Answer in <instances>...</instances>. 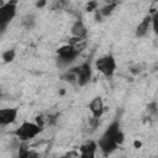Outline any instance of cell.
<instances>
[{
    "instance_id": "7",
    "label": "cell",
    "mask_w": 158,
    "mask_h": 158,
    "mask_svg": "<svg viewBox=\"0 0 158 158\" xmlns=\"http://www.w3.org/2000/svg\"><path fill=\"white\" fill-rule=\"evenodd\" d=\"M17 117V109L14 107H5L0 109V125L6 126L12 123Z\"/></svg>"
},
{
    "instance_id": "2",
    "label": "cell",
    "mask_w": 158,
    "mask_h": 158,
    "mask_svg": "<svg viewBox=\"0 0 158 158\" xmlns=\"http://www.w3.org/2000/svg\"><path fill=\"white\" fill-rule=\"evenodd\" d=\"M43 128H41L40 126H37L36 123L32 122H23L16 131L15 135L23 142H27L28 139H32L33 137H36L40 132H42Z\"/></svg>"
},
{
    "instance_id": "5",
    "label": "cell",
    "mask_w": 158,
    "mask_h": 158,
    "mask_svg": "<svg viewBox=\"0 0 158 158\" xmlns=\"http://www.w3.org/2000/svg\"><path fill=\"white\" fill-rule=\"evenodd\" d=\"M57 53H58V57H59V58H58L59 62H60L62 64H68V63L73 62V60L77 58V56L80 53V51H78L74 46L65 44V46L58 48Z\"/></svg>"
},
{
    "instance_id": "11",
    "label": "cell",
    "mask_w": 158,
    "mask_h": 158,
    "mask_svg": "<svg viewBox=\"0 0 158 158\" xmlns=\"http://www.w3.org/2000/svg\"><path fill=\"white\" fill-rule=\"evenodd\" d=\"M72 35H73L74 37L81 38V40L86 36V27L84 26L83 21L78 20V21L73 25V27H72Z\"/></svg>"
},
{
    "instance_id": "19",
    "label": "cell",
    "mask_w": 158,
    "mask_h": 158,
    "mask_svg": "<svg viewBox=\"0 0 158 158\" xmlns=\"http://www.w3.org/2000/svg\"><path fill=\"white\" fill-rule=\"evenodd\" d=\"M135 146H136V147H139V146H141V143H139V142H135Z\"/></svg>"
},
{
    "instance_id": "18",
    "label": "cell",
    "mask_w": 158,
    "mask_h": 158,
    "mask_svg": "<svg viewBox=\"0 0 158 158\" xmlns=\"http://www.w3.org/2000/svg\"><path fill=\"white\" fill-rule=\"evenodd\" d=\"M44 5H46V1H38V2H36V6L37 7H42Z\"/></svg>"
},
{
    "instance_id": "13",
    "label": "cell",
    "mask_w": 158,
    "mask_h": 158,
    "mask_svg": "<svg viewBox=\"0 0 158 158\" xmlns=\"http://www.w3.org/2000/svg\"><path fill=\"white\" fill-rule=\"evenodd\" d=\"M15 58V49H7L2 53V59L5 63H10L12 62Z\"/></svg>"
},
{
    "instance_id": "4",
    "label": "cell",
    "mask_w": 158,
    "mask_h": 158,
    "mask_svg": "<svg viewBox=\"0 0 158 158\" xmlns=\"http://www.w3.org/2000/svg\"><path fill=\"white\" fill-rule=\"evenodd\" d=\"M15 15H16V4L15 2H6L2 6H0V30L1 31L15 17Z\"/></svg>"
},
{
    "instance_id": "10",
    "label": "cell",
    "mask_w": 158,
    "mask_h": 158,
    "mask_svg": "<svg viewBox=\"0 0 158 158\" xmlns=\"http://www.w3.org/2000/svg\"><path fill=\"white\" fill-rule=\"evenodd\" d=\"M152 21H153V17L152 16H146L141 21V23L137 26V28H136V36L137 37H143L148 32V28H149Z\"/></svg>"
},
{
    "instance_id": "6",
    "label": "cell",
    "mask_w": 158,
    "mask_h": 158,
    "mask_svg": "<svg viewBox=\"0 0 158 158\" xmlns=\"http://www.w3.org/2000/svg\"><path fill=\"white\" fill-rule=\"evenodd\" d=\"M72 72L77 75V81L80 86H84L89 83L90 78H91V68L89 63H83L81 65L73 68Z\"/></svg>"
},
{
    "instance_id": "16",
    "label": "cell",
    "mask_w": 158,
    "mask_h": 158,
    "mask_svg": "<svg viewBox=\"0 0 158 158\" xmlns=\"http://www.w3.org/2000/svg\"><path fill=\"white\" fill-rule=\"evenodd\" d=\"M96 6H98V2H96V1H90V2L86 5V11H93V10L96 9Z\"/></svg>"
},
{
    "instance_id": "1",
    "label": "cell",
    "mask_w": 158,
    "mask_h": 158,
    "mask_svg": "<svg viewBox=\"0 0 158 158\" xmlns=\"http://www.w3.org/2000/svg\"><path fill=\"white\" fill-rule=\"evenodd\" d=\"M123 133L120 130V123L118 121H114L105 131V133L101 136V138L99 139V147L102 151V153L105 156L112 153L118 144H121L123 142Z\"/></svg>"
},
{
    "instance_id": "12",
    "label": "cell",
    "mask_w": 158,
    "mask_h": 158,
    "mask_svg": "<svg viewBox=\"0 0 158 158\" xmlns=\"http://www.w3.org/2000/svg\"><path fill=\"white\" fill-rule=\"evenodd\" d=\"M19 158H40V154L36 151L28 149L26 143H22L19 148Z\"/></svg>"
},
{
    "instance_id": "3",
    "label": "cell",
    "mask_w": 158,
    "mask_h": 158,
    "mask_svg": "<svg viewBox=\"0 0 158 158\" xmlns=\"http://www.w3.org/2000/svg\"><path fill=\"white\" fill-rule=\"evenodd\" d=\"M95 65H96L98 70L101 72L105 77H111L115 73V69H116V62H115V58L111 54H106V56L100 57L96 60Z\"/></svg>"
},
{
    "instance_id": "20",
    "label": "cell",
    "mask_w": 158,
    "mask_h": 158,
    "mask_svg": "<svg viewBox=\"0 0 158 158\" xmlns=\"http://www.w3.org/2000/svg\"><path fill=\"white\" fill-rule=\"evenodd\" d=\"M62 158H64V157H62Z\"/></svg>"
},
{
    "instance_id": "9",
    "label": "cell",
    "mask_w": 158,
    "mask_h": 158,
    "mask_svg": "<svg viewBox=\"0 0 158 158\" xmlns=\"http://www.w3.org/2000/svg\"><path fill=\"white\" fill-rule=\"evenodd\" d=\"M89 109L93 114V117L94 118H99L101 117V115L104 114V104H102V100L100 96H96L91 100V102L89 104Z\"/></svg>"
},
{
    "instance_id": "15",
    "label": "cell",
    "mask_w": 158,
    "mask_h": 158,
    "mask_svg": "<svg viewBox=\"0 0 158 158\" xmlns=\"http://www.w3.org/2000/svg\"><path fill=\"white\" fill-rule=\"evenodd\" d=\"M64 158H80V154L77 151H70L64 156Z\"/></svg>"
},
{
    "instance_id": "17",
    "label": "cell",
    "mask_w": 158,
    "mask_h": 158,
    "mask_svg": "<svg viewBox=\"0 0 158 158\" xmlns=\"http://www.w3.org/2000/svg\"><path fill=\"white\" fill-rule=\"evenodd\" d=\"M36 125L40 126L41 128H43V118H42V116H37L36 117Z\"/></svg>"
},
{
    "instance_id": "14",
    "label": "cell",
    "mask_w": 158,
    "mask_h": 158,
    "mask_svg": "<svg viewBox=\"0 0 158 158\" xmlns=\"http://www.w3.org/2000/svg\"><path fill=\"white\" fill-rule=\"evenodd\" d=\"M116 2H112V4H110V5H107V6H105V7H102L101 10H100V14L102 15V16H107V15H110L111 12H112V10L116 7Z\"/></svg>"
},
{
    "instance_id": "8",
    "label": "cell",
    "mask_w": 158,
    "mask_h": 158,
    "mask_svg": "<svg viewBox=\"0 0 158 158\" xmlns=\"http://www.w3.org/2000/svg\"><path fill=\"white\" fill-rule=\"evenodd\" d=\"M98 144L94 141H89L84 144L80 146V158H95V152H96Z\"/></svg>"
}]
</instances>
